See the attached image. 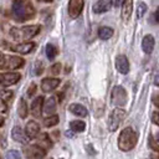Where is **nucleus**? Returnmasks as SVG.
Segmentation results:
<instances>
[{
	"label": "nucleus",
	"instance_id": "obj_1",
	"mask_svg": "<svg viewBox=\"0 0 159 159\" xmlns=\"http://www.w3.org/2000/svg\"><path fill=\"white\" fill-rule=\"evenodd\" d=\"M137 140H138V135H137L135 130L133 128H130V127H125L119 133V137H118V148L122 152H129L130 149H133L135 147Z\"/></svg>",
	"mask_w": 159,
	"mask_h": 159
},
{
	"label": "nucleus",
	"instance_id": "obj_2",
	"mask_svg": "<svg viewBox=\"0 0 159 159\" xmlns=\"http://www.w3.org/2000/svg\"><path fill=\"white\" fill-rule=\"evenodd\" d=\"M12 12L17 20L25 21L34 15V7L29 0H15L12 4Z\"/></svg>",
	"mask_w": 159,
	"mask_h": 159
},
{
	"label": "nucleus",
	"instance_id": "obj_3",
	"mask_svg": "<svg viewBox=\"0 0 159 159\" xmlns=\"http://www.w3.org/2000/svg\"><path fill=\"white\" fill-rule=\"evenodd\" d=\"M40 31L39 25H30V26H22V27H12L10 30V35L16 41L29 40L34 36H36Z\"/></svg>",
	"mask_w": 159,
	"mask_h": 159
},
{
	"label": "nucleus",
	"instance_id": "obj_4",
	"mask_svg": "<svg viewBox=\"0 0 159 159\" xmlns=\"http://www.w3.org/2000/svg\"><path fill=\"white\" fill-rule=\"evenodd\" d=\"M124 116H125V111H124L123 108L116 107V108L112 111V113H111V116H109V118H108V129H109L111 132L117 130L118 127H119V124H120L122 120L124 119Z\"/></svg>",
	"mask_w": 159,
	"mask_h": 159
},
{
	"label": "nucleus",
	"instance_id": "obj_5",
	"mask_svg": "<svg viewBox=\"0 0 159 159\" xmlns=\"http://www.w3.org/2000/svg\"><path fill=\"white\" fill-rule=\"evenodd\" d=\"M24 63L25 61L22 57H17V56H1L0 57V68L16 70V68H21Z\"/></svg>",
	"mask_w": 159,
	"mask_h": 159
},
{
	"label": "nucleus",
	"instance_id": "obj_6",
	"mask_svg": "<svg viewBox=\"0 0 159 159\" xmlns=\"http://www.w3.org/2000/svg\"><path fill=\"white\" fill-rule=\"evenodd\" d=\"M111 97H112V103L116 107L120 108V107H123L127 103V92H125V89L122 86H116L112 89Z\"/></svg>",
	"mask_w": 159,
	"mask_h": 159
},
{
	"label": "nucleus",
	"instance_id": "obj_7",
	"mask_svg": "<svg viewBox=\"0 0 159 159\" xmlns=\"http://www.w3.org/2000/svg\"><path fill=\"white\" fill-rule=\"evenodd\" d=\"M24 153L30 159H42L46 155V150L41 145H27L24 148Z\"/></svg>",
	"mask_w": 159,
	"mask_h": 159
},
{
	"label": "nucleus",
	"instance_id": "obj_8",
	"mask_svg": "<svg viewBox=\"0 0 159 159\" xmlns=\"http://www.w3.org/2000/svg\"><path fill=\"white\" fill-rule=\"evenodd\" d=\"M83 5H84V0H70L68 1V15L71 19H77L82 10H83Z\"/></svg>",
	"mask_w": 159,
	"mask_h": 159
},
{
	"label": "nucleus",
	"instance_id": "obj_9",
	"mask_svg": "<svg viewBox=\"0 0 159 159\" xmlns=\"http://www.w3.org/2000/svg\"><path fill=\"white\" fill-rule=\"evenodd\" d=\"M21 78V75L17 72H6L0 75V86L7 87L11 84H15Z\"/></svg>",
	"mask_w": 159,
	"mask_h": 159
},
{
	"label": "nucleus",
	"instance_id": "obj_10",
	"mask_svg": "<svg viewBox=\"0 0 159 159\" xmlns=\"http://www.w3.org/2000/svg\"><path fill=\"white\" fill-rule=\"evenodd\" d=\"M40 133V125L35 120H30L27 122L26 124V128H25V135L27 137V139H34L39 135Z\"/></svg>",
	"mask_w": 159,
	"mask_h": 159
},
{
	"label": "nucleus",
	"instance_id": "obj_11",
	"mask_svg": "<svg viewBox=\"0 0 159 159\" xmlns=\"http://www.w3.org/2000/svg\"><path fill=\"white\" fill-rule=\"evenodd\" d=\"M42 106H43V97L42 96H39L36 97L32 103H31V107H30V112L34 117H40L41 113H42Z\"/></svg>",
	"mask_w": 159,
	"mask_h": 159
},
{
	"label": "nucleus",
	"instance_id": "obj_12",
	"mask_svg": "<svg viewBox=\"0 0 159 159\" xmlns=\"http://www.w3.org/2000/svg\"><path fill=\"white\" fill-rule=\"evenodd\" d=\"M116 67H117V70L120 73H123V75L128 73L129 72V62H128V58L124 55H118L117 58H116Z\"/></svg>",
	"mask_w": 159,
	"mask_h": 159
},
{
	"label": "nucleus",
	"instance_id": "obj_13",
	"mask_svg": "<svg viewBox=\"0 0 159 159\" xmlns=\"http://www.w3.org/2000/svg\"><path fill=\"white\" fill-rule=\"evenodd\" d=\"M58 84H60V80H58V78H52V77L43 78L42 82H41V89H42L43 92H51V91H53Z\"/></svg>",
	"mask_w": 159,
	"mask_h": 159
},
{
	"label": "nucleus",
	"instance_id": "obj_14",
	"mask_svg": "<svg viewBox=\"0 0 159 159\" xmlns=\"http://www.w3.org/2000/svg\"><path fill=\"white\" fill-rule=\"evenodd\" d=\"M111 6H112V0H98L93 5L92 10L94 14H102V12L108 11L111 9Z\"/></svg>",
	"mask_w": 159,
	"mask_h": 159
},
{
	"label": "nucleus",
	"instance_id": "obj_15",
	"mask_svg": "<svg viewBox=\"0 0 159 159\" xmlns=\"http://www.w3.org/2000/svg\"><path fill=\"white\" fill-rule=\"evenodd\" d=\"M122 5V17L124 22H128L130 15H132V10H133V0H123Z\"/></svg>",
	"mask_w": 159,
	"mask_h": 159
},
{
	"label": "nucleus",
	"instance_id": "obj_16",
	"mask_svg": "<svg viewBox=\"0 0 159 159\" xmlns=\"http://www.w3.org/2000/svg\"><path fill=\"white\" fill-rule=\"evenodd\" d=\"M154 45H155V40H154V37H153L152 35H147V36L143 37L142 48H143V51H144L147 55L152 53V51H153V48H154Z\"/></svg>",
	"mask_w": 159,
	"mask_h": 159
},
{
	"label": "nucleus",
	"instance_id": "obj_17",
	"mask_svg": "<svg viewBox=\"0 0 159 159\" xmlns=\"http://www.w3.org/2000/svg\"><path fill=\"white\" fill-rule=\"evenodd\" d=\"M34 47H35V43H34V42H21L20 45L14 46L12 50L16 51V52H19V53L26 55V53L31 52V51L34 50Z\"/></svg>",
	"mask_w": 159,
	"mask_h": 159
},
{
	"label": "nucleus",
	"instance_id": "obj_18",
	"mask_svg": "<svg viewBox=\"0 0 159 159\" xmlns=\"http://www.w3.org/2000/svg\"><path fill=\"white\" fill-rule=\"evenodd\" d=\"M11 137L14 140L19 142V143H26L27 142V137L25 135V132L20 128V127H14L11 130Z\"/></svg>",
	"mask_w": 159,
	"mask_h": 159
},
{
	"label": "nucleus",
	"instance_id": "obj_19",
	"mask_svg": "<svg viewBox=\"0 0 159 159\" xmlns=\"http://www.w3.org/2000/svg\"><path fill=\"white\" fill-rule=\"evenodd\" d=\"M68 109H70V112H72L75 116H78V117H86L87 113H88L87 112V108L83 107L80 103H72V104H70Z\"/></svg>",
	"mask_w": 159,
	"mask_h": 159
},
{
	"label": "nucleus",
	"instance_id": "obj_20",
	"mask_svg": "<svg viewBox=\"0 0 159 159\" xmlns=\"http://www.w3.org/2000/svg\"><path fill=\"white\" fill-rule=\"evenodd\" d=\"M70 129L72 132H77V133L83 132L86 129V123L83 120H80V119L72 120V122H70Z\"/></svg>",
	"mask_w": 159,
	"mask_h": 159
},
{
	"label": "nucleus",
	"instance_id": "obj_21",
	"mask_svg": "<svg viewBox=\"0 0 159 159\" xmlns=\"http://www.w3.org/2000/svg\"><path fill=\"white\" fill-rule=\"evenodd\" d=\"M112 35H113V29L112 27L102 26L98 30V36H99L101 40H108L109 37H112Z\"/></svg>",
	"mask_w": 159,
	"mask_h": 159
},
{
	"label": "nucleus",
	"instance_id": "obj_22",
	"mask_svg": "<svg viewBox=\"0 0 159 159\" xmlns=\"http://www.w3.org/2000/svg\"><path fill=\"white\" fill-rule=\"evenodd\" d=\"M42 107H45L43 111H45V113H46L47 116H50L51 113H53L55 109H56V101H55V97H51V98L47 101V103H46L45 106H42Z\"/></svg>",
	"mask_w": 159,
	"mask_h": 159
},
{
	"label": "nucleus",
	"instance_id": "obj_23",
	"mask_svg": "<svg viewBox=\"0 0 159 159\" xmlns=\"http://www.w3.org/2000/svg\"><path fill=\"white\" fill-rule=\"evenodd\" d=\"M17 112H19V116H20L21 118H25V117L27 116L29 108H27L26 101H25L24 98H21V99H20V102H19V109H17Z\"/></svg>",
	"mask_w": 159,
	"mask_h": 159
},
{
	"label": "nucleus",
	"instance_id": "obj_24",
	"mask_svg": "<svg viewBox=\"0 0 159 159\" xmlns=\"http://www.w3.org/2000/svg\"><path fill=\"white\" fill-rule=\"evenodd\" d=\"M58 123V116L57 114H51V116H47L45 119H43V125L45 127H53Z\"/></svg>",
	"mask_w": 159,
	"mask_h": 159
},
{
	"label": "nucleus",
	"instance_id": "obj_25",
	"mask_svg": "<svg viewBox=\"0 0 159 159\" xmlns=\"http://www.w3.org/2000/svg\"><path fill=\"white\" fill-rule=\"evenodd\" d=\"M56 53H57L56 47H55L53 45L48 43V45L46 46V56H47V58H48V60H53V58L56 57Z\"/></svg>",
	"mask_w": 159,
	"mask_h": 159
},
{
	"label": "nucleus",
	"instance_id": "obj_26",
	"mask_svg": "<svg viewBox=\"0 0 159 159\" xmlns=\"http://www.w3.org/2000/svg\"><path fill=\"white\" fill-rule=\"evenodd\" d=\"M145 11H147V4L145 2H139L138 4V9H137V16H138V19L143 17V15L145 14Z\"/></svg>",
	"mask_w": 159,
	"mask_h": 159
},
{
	"label": "nucleus",
	"instance_id": "obj_27",
	"mask_svg": "<svg viewBox=\"0 0 159 159\" xmlns=\"http://www.w3.org/2000/svg\"><path fill=\"white\" fill-rule=\"evenodd\" d=\"M6 159H21V155L17 150H9L6 153Z\"/></svg>",
	"mask_w": 159,
	"mask_h": 159
},
{
	"label": "nucleus",
	"instance_id": "obj_28",
	"mask_svg": "<svg viewBox=\"0 0 159 159\" xmlns=\"http://www.w3.org/2000/svg\"><path fill=\"white\" fill-rule=\"evenodd\" d=\"M42 63L41 62H36V65H35V75L36 76H39V75H41L42 73Z\"/></svg>",
	"mask_w": 159,
	"mask_h": 159
},
{
	"label": "nucleus",
	"instance_id": "obj_29",
	"mask_svg": "<svg viewBox=\"0 0 159 159\" xmlns=\"http://www.w3.org/2000/svg\"><path fill=\"white\" fill-rule=\"evenodd\" d=\"M60 70H61V65H60V63H55V65L52 66V68H51L52 73H55V75H57V73L60 72Z\"/></svg>",
	"mask_w": 159,
	"mask_h": 159
},
{
	"label": "nucleus",
	"instance_id": "obj_30",
	"mask_svg": "<svg viewBox=\"0 0 159 159\" xmlns=\"http://www.w3.org/2000/svg\"><path fill=\"white\" fill-rule=\"evenodd\" d=\"M152 119H153V123L154 124H159V122H158V112L157 111L153 113V118Z\"/></svg>",
	"mask_w": 159,
	"mask_h": 159
},
{
	"label": "nucleus",
	"instance_id": "obj_31",
	"mask_svg": "<svg viewBox=\"0 0 159 159\" xmlns=\"http://www.w3.org/2000/svg\"><path fill=\"white\" fill-rule=\"evenodd\" d=\"M6 108H5V103H4V99L0 98V112H4Z\"/></svg>",
	"mask_w": 159,
	"mask_h": 159
},
{
	"label": "nucleus",
	"instance_id": "obj_32",
	"mask_svg": "<svg viewBox=\"0 0 159 159\" xmlns=\"http://www.w3.org/2000/svg\"><path fill=\"white\" fill-rule=\"evenodd\" d=\"M31 87H32V88H31V91H27V93H29L30 96H31V94L35 92V89H36V87H35V83H32V84H31Z\"/></svg>",
	"mask_w": 159,
	"mask_h": 159
},
{
	"label": "nucleus",
	"instance_id": "obj_33",
	"mask_svg": "<svg viewBox=\"0 0 159 159\" xmlns=\"http://www.w3.org/2000/svg\"><path fill=\"white\" fill-rule=\"evenodd\" d=\"M122 2H123V0H114V4H116L117 6H119Z\"/></svg>",
	"mask_w": 159,
	"mask_h": 159
},
{
	"label": "nucleus",
	"instance_id": "obj_34",
	"mask_svg": "<svg viewBox=\"0 0 159 159\" xmlns=\"http://www.w3.org/2000/svg\"><path fill=\"white\" fill-rule=\"evenodd\" d=\"M2 124H4V118H2L1 116H0V127H1Z\"/></svg>",
	"mask_w": 159,
	"mask_h": 159
},
{
	"label": "nucleus",
	"instance_id": "obj_35",
	"mask_svg": "<svg viewBox=\"0 0 159 159\" xmlns=\"http://www.w3.org/2000/svg\"><path fill=\"white\" fill-rule=\"evenodd\" d=\"M39 1H43V2H51V1H53V0H39Z\"/></svg>",
	"mask_w": 159,
	"mask_h": 159
}]
</instances>
